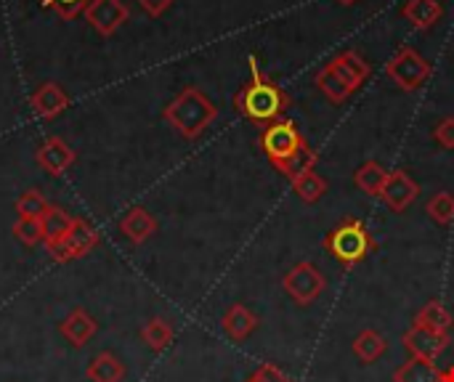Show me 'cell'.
<instances>
[{"label":"cell","mask_w":454,"mask_h":382,"mask_svg":"<svg viewBox=\"0 0 454 382\" xmlns=\"http://www.w3.org/2000/svg\"><path fill=\"white\" fill-rule=\"evenodd\" d=\"M290 104H293L290 93L285 88H279L269 74H263L258 58L250 56V80L234 96L237 112L253 122L269 125L274 120H282V114L287 112Z\"/></svg>","instance_id":"6da1fadb"},{"label":"cell","mask_w":454,"mask_h":382,"mask_svg":"<svg viewBox=\"0 0 454 382\" xmlns=\"http://www.w3.org/2000/svg\"><path fill=\"white\" fill-rule=\"evenodd\" d=\"M431 61L418 51V48H412V45H402L396 53H394V58L386 64V77L396 85V88H402V90H407V93H412V90H418V88H423V82L431 77Z\"/></svg>","instance_id":"8992f818"},{"label":"cell","mask_w":454,"mask_h":382,"mask_svg":"<svg viewBox=\"0 0 454 382\" xmlns=\"http://www.w3.org/2000/svg\"><path fill=\"white\" fill-rule=\"evenodd\" d=\"M351 351H354V356H356L362 364H375L378 359L386 356L388 340H386L378 330H362V332L354 338Z\"/></svg>","instance_id":"d6986e66"},{"label":"cell","mask_w":454,"mask_h":382,"mask_svg":"<svg viewBox=\"0 0 454 382\" xmlns=\"http://www.w3.org/2000/svg\"><path fill=\"white\" fill-rule=\"evenodd\" d=\"M29 106L35 112V117L40 120H53L59 117L67 106H69V96L59 82H43L32 96H29Z\"/></svg>","instance_id":"4fadbf2b"},{"label":"cell","mask_w":454,"mask_h":382,"mask_svg":"<svg viewBox=\"0 0 454 382\" xmlns=\"http://www.w3.org/2000/svg\"><path fill=\"white\" fill-rule=\"evenodd\" d=\"M245 382H295V380H293V378H287L277 364H269V362H266V364H261V367H258V370H255V372H253V375H250Z\"/></svg>","instance_id":"f546056e"},{"label":"cell","mask_w":454,"mask_h":382,"mask_svg":"<svg viewBox=\"0 0 454 382\" xmlns=\"http://www.w3.org/2000/svg\"><path fill=\"white\" fill-rule=\"evenodd\" d=\"M258 144H261L263 154L269 157V162H271L285 178L293 175V170L298 168L301 157H303L306 149H309V144H306L303 133L298 130V125L290 122V120H285V117H282V120H274V122H269V125H263V130H261V136H258Z\"/></svg>","instance_id":"277c9868"},{"label":"cell","mask_w":454,"mask_h":382,"mask_svg":"<svg viewBox=\"0 0 454 382\" xmlns=\"http://www.w3.org/2000/svg\"><path fill=\"white\" fill-rule=\"evenodd\" d=\"M290 183H293V191L298 194V199L306 202V205H317L327 194V181L314 168L301 170L298 175L290 178Z\"/></svg>","instance_id":"ffe728a7"},{"label":"cell","mask_w":454,"mask_h":382,"mask_svg":"<svg viewBox=\"0 0 454 382\" xmlns=\"http://www.w3.org/2000/svg\"><path fill=\"white\" fill-rule=\"evenodd\" d=\"M74 221H77V218H74V215H69L64 207L51 205V207L45 210V215L40 218V226H43V245H45V247L59 245V242L72 231Z\"/></svg>","instance_id":"ac0fdd59"},{"label":"cell","mask_w":454,"mask_h":382,"mask_svg":"<svg viewBox=\"0 0 454 382\" xmlns=\"http://www.w3.org/2000/svg\"><path fill=\"white\" fill-rule=\"evenodd\" d=\"M418 197H420V183H418L407 170H394V173H388L380 199H383L394 213H407Z\"/></svg>","instance_id":"8fae6325"},{"label":"cell","mask_w":454,"mask_h":382,"mask_svg":"<svg viewBox=\"0 0 454 382\" xmlns=\"http://www.w3.org/2000/svg\"><path fill=\"white\" fill-rule=\"evenodd\" d=\"M399 13L415 29H434L444 19V5L439 0H404Z\"/></svg>","instance_id":"e0dca14e"},{"label":"cell","mask_w":454,"mask_h":382,"mask_svg":"<svg viewBox=\"0 0 454 382\" xmlns=\"http://www.w3.org/2000/svg\"><path fill=\"white\" fill-rule=\"evenodd\" d=\"M322 247L346 269L362 263L370 253H375V239L370 234V229L364 226V221L359 218H346L340 221L322 242Z\"/></svg>","instance_id":"5b68a950"},{"label":"cell","mask_w":454,"mask_h":382,"mask_svg":"<svg viewBox=\"0 0 454 382\" xmlns=\"http://www.w3.org/2000/svg\"><path fill=\"white\" fill-rule=\"evenodd\" d=\"M426 213L434 223L439 226H450L454 223V194L452 191H439L428 199Z\"/></svg>","instance_id":"484cf974"},{"label":"cell","mask_w":454,"mask_h":382,"mask_svg":"<svg viewBox=\"0 0 454 382\" xmlns=\"http://www.w3.org/2000/svg\"><path fill=\"white\" fill-rule=\"evenodd\" d=\"M96 245H98V231L93 229V223L85 221V218H77L74 226H72V231L59 245L45 247V250H48V255L56 263H72L77 258H85Z\"/></svg>","instance_id":"ba28073f"},{"label":"cell","mask_w":454,"mask_h":382,"mask_svg":"<svg viewBox=\"0 0 454 382\" xmlns=\"http://www.w3.org/2000/svg\"><path fill=\"white\" fill-rule=\"evenodd\" d=\"M386 178H388V170H386L380 162H375V160L364 162V165L354 173V183H356L364 194L378 197V199H380V194H383Z\"/></svg>","instance_id":"cb8c5ba5"},{"label":"cell","mask_w":454,"mask_h":382,"mask_svg":"<svg viewBox=\"0 0 454 382\" xmlns=\"http://www.w3.org/2000/svg\"><path fill=\"white\" fill-rule=\"evenodd\" d=\"M442 382H454V367H450V370H444V372H442Z\"/></svg>","instance_id":"d6a6232c"},{"label":"cell","mask_w":454,"mask_h":382,"mask_svg":"<svg viewBox=\"0 0 454 382\" xmlns=\"http://www.w3.org/2000/svg\"><path fill=\"white\" fill-rule=\"evenodd\" d=\"M372 66L362 58L359 51H340L338 56H333L314 77L317 88L327 96V101H333L335 106L346 104L356 90H362V85L370 80Z\"/></svg>","instance_id":"7a4b0ae2"},{"label":"cell","mask_w":454,"mask_h":382,"mask_svg":"<svg viewBox=\"0 0 454 382\" xmlns=\"http://www.w3.org/2000/svg\"><path fill=\"white\" fill-rule=\"evenodd\" d=\"M13 237H16L21 245H27V247L43 245V226H40V221L16 218V223H13Z\"/></svg>","instance_id":"83f0119b"},{"label":"cell","mask_w":454,"mask_h":382,"mask_svg":"<svg viewBox=\"0 0 454 382\" xmlns=\"http://www.w3.org/2000/svg\"><path fill=\"white\" fill-rule=\"evenodd\" d=\"M157 229H160V223H157V218H154L146 207H130V210L122 215V221H120V231L125 234V239H128L130 245H144V242H149V239L157 234Z\"/></svg>","instance_id":"5bb4252c"},{"label":"cell","mask_w":454,"mask_h":382,"mask_svg":"<svg viewBox=\"0 0 454 382\" xmlns=\"http://www.w3.org/2000/svg\"><path fill=\"white\" fill-rule=\"evenodd\" d=\"M394 382H442V372H439L436 362L410 356V362H404L394 372Z\"/></svg>","instance_id":"7402d4cb"},{"label":"cell","mask_w":454,"mask_h":382,"mask_svg":"<svg viewBox=\"0 0 454 382\" xmlns=\"http://www.w3.org/2000/svg\"><path fill=\"white\" fill-rule=\"evenodd\" d=\"M335 3H340V5H354V3H359V0H335Z\"/></svg>","instance_id":"836d02e7"},{"label":"cell","mask_w":454,"mask_h":382,"mask_svg":"<svg viewBox=\"0 0 454 382\" xmlns=\"http://www.w3.org/2000/svg\"><path fill=\"white\" fill-rule=\"evenodd\" d=\"M136 3H138V5L152 16V19H160V16H162L173 3H176V0H136Z\"/></svg>","instance_id":"1f68e13d"},{"label":"cell","mask_w":454,"mask_h":382,"mask_svg":"<svg viewBox=\"0 0 454 382\" xmlns=\"http://www.w3.org/2000/svg\"><path fill=\"white\" fill-rule=\"evenodd\" d=\"M282 287L293 298L295 306H303L306 308V306H311V303H317L322 298V292L327 290V279H325V274L314 263L303 261V263H295L285 274Z\"/></svg>","instance_id":"52a82bcc"},{"label":"cell","mask_w":454,"mask_h":382,"mask_svg":"<svg viewBox=\"0 0 454 382\" xmlns=\"http://www.w3.org/2000/svg\"><path fill=\"white\" fill-rule=\"evenodd\" d=\"M130 19V8L122 0H90L85 8V21L101 35L112 37Z\"/></svg>","instance_id":"9c48e42d"},{"label":"cell","mask_w":454,"mask_h":382,"mask_svg":"<svg viewBox=\"0 0 454 382\" xmlns=\"http://www.w3.org/2000/svg\"><path fill=\"white\" fill-rule=\"evenodd\" d=\"M141 340H144L154 354H162V351L173 343V327H170V322H165L162 316L149 319V322L141 327Z\"/></svg>","instance_id":"d4e9b609"},{"label":"cell","mask_w":454,"mask_h":382,"mask_svg":"<svg viewBox=\"0 0 454 382\" xmlns=\"http://www.w3.org/2000/svg\"><path fill=\"white\" fill-rule=\"evenodd\" d=\"M35 160H37V165H40L48 175H64V173L74 165L77 154H74V149H72L64 138L48 136V138L37 146Z\"/></svg>","instance_id":"7c38bea8"},{"label":"cell","mask_w":454,"mask_h":382,"mask_svg":"<svg viewBox=\"0 0 454 382\" xmlns=\"http://www.w3.org/2000/svg\"><path fill=\"white\" fill-rule=\"evenodd\" d=\"M85 378L90 382H122L125 380V364L114 354L104 351V354L90 359Z\"/></svg>","instance_id":"44dd1931"},{"label":"cell","mask_w":454,"mask_h":382,"mask_svg":"<svg viewBox=\"0 0 454 382\" xmlns=\"http://www.w3.org/2000/svg\"><path fill=\"white\" fill-rule=\"evenodd\" d=\"M402 346L407 348V354L412 359H426V362H436L447 346H450V335H442V332H434V330H426V327H418L412 324L404 338H402Z\"/></svg>","instance_id":"30bf717a"},{"label":"cell","mask_w":454,"mask_h":382,"mask_svg":"<svg viewBox=\"0 0 454 382\" xmlns=\"http://www.w3.org/2000/svg\"><path fill=\"white\" fill-rule=\"evenodd\" d=\"M415 324H418V327H426V330H434V332H442V335H450L454 319L452 314L444 308V303L431 300V303H426V306L418 311Z\"/></svg>","instance_id":"603a6c76"},{"label":"cell","mask_w":454,"mask_h":382,"mask_svg":"<svg viewBox=\"0 0 454 382\" xmlns=\"http://www.w3.org/2000/svg\"><path fill=\"white\" fill-rule=\"evenodd\" d=\"M59 332L69 340V346L82 348V346H88L93 340V335L98 332V324L85 308H72L64 316V322L59 324Z\"/></svg>","instance_id":"9a60e30c"},{"label":"cell","mask_w":454,"mask_h":382,"mask_svg":"<svg viewBox=\"0 0 454 382\" xmlns=\"http://www.w3.org/2000/svg\"><path fill=\"white\" fill-rule=\"evenodd\" d=\"M40 3L56 11L61 19H74L77 13H85V8L90 5V0H40Z\"/></svg>","instance_id":"f1b7e54d"},{"label":"cell","mask_w":454,"mask_h":382,"mask_svg":"<svg viewBox=\"0 0 454 382\" xmlns=\"http://www.w3.org/2000/svg\"><path fill=\"white\" fill-rule=\"evenodd\" d=\"M221 330L234 340V343H245L255 330H258V316L242 306V303H234L226 308L223 319H221Z\"/></svg>","instance_id":"2e32d148"},{"label":"cell","mask_w":454,"mask_h":382,"mask_svg":"<svg viewBox=\"0 0 454 382\" xmlns=\"http://www.w3.org/2000/svg\"><path fill=\"white\" fill-rule=\"evenodd\" d=\"M16 215L19 218H29V221H40L45 215V210L51 207V202L40 194V191H24L16 199Z\"/></svg>","instance_id":"4316f807"},{"label":"cell","mask_w":454,"mask_h":382,"mask_svg":"<svg viewBox=\"0 0 454 382\" xmlns=\"http://www.w3.org/2000/svg\"><path fill=\"white\" fill-rule=\"evenodd\" d=\"M434 141L442 149H454V117L439 120V125L434 128Z\"/></svg>","instance_id":"4dcf8cb0"},{"label":"cell","mask_w":454,"mask_h":382,"mask_svg":"<svg viewBox=\"0 0 454 382\" xmlns=\"http://www.w3.org/2000/svg\"><path fill=\"white\" fill-rule=\"evenodd\" d=\"M218 117V106L210 101V96H205L200 88L189 85L184 88L165 109H162V120L186 141H197L210 122Z\"/></svg>","instance_id":"3957f363"}]
</instances>
